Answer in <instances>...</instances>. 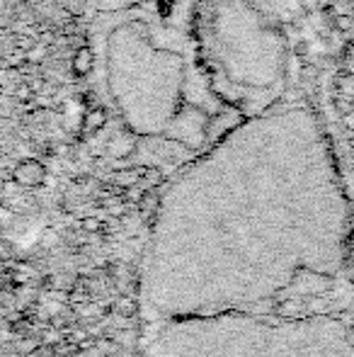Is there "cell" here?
Here are the masks:
<instances>
[{
    "instance_id": "cell-1",
    "label": "cell",
    "mask_w": 354,
    "mask_h": 357,
    "mask_svg": "<svg viewBox=\"0 0 354 357\" xmlns=\"http://www.w3.org/2000/svg\"><path fill=\"white\" fill-rule=\"evenodd\" d=\"M95 66V56L88 47H81L73 54V73L76 75H88Z\"/></svg>"
},
{
    "instance_id": "cell-2",
    "label": "cell",
    "mask_w": 354,
    "mask_h": 357,
    "mask_svg": "<svg viewBox=\"0 0 354 357\" xmlns=\"http://www.w3.org/2000/svg\"><path fill=\"white\" fill-rule=\"evenodd\" d=\"M104 124H107V112H104L102 107L90 109V112H86V117H83V129H86L88 134L99 132Z\"/></svg>"
},
{
    "instance_id": "cell-3",
    "label": "cell",
    "mask_w": 354,
    "mask_h": 357,
    "mask_svg": "<svg viewBox=\"0 0 354 357\" xmlns=\"http://www.w3.org/2000/svg\"><path fill=\"white\" fill-rule=\"evenodd\" d=\"M17 175H19V180H22V183L34 185V183H42L44 168H42L39 163H34V160H29V163H22V165H19Z\"/></svg>"
},
{
    "instance_id": "cell-4",
    "label": "cell",
    "mask_w": 354,
    "mask_h": 357,
    "mask_svg": "<svg viewBox=\"0 0 354 357\" xmlns=\"http://www.w3.org/2000/svg\"><path fill=\"white\" fill-rule=\"evenodd\" d=\"M134 146H136V139H127V142H124V137H117L109 142V153L117 155V158H124L127 153H131Z\"/></svg>"
},
{
    "instance_id": "cell-5",
    "label": "cell",
    "mask_w": 354,
    "mask_h": 357,
    "mask_svg": "<svg viewBox=\"0 0 354 357\" xmlns=\"http://www.w3.org/2000/svg\"><path fill=\"white\" fill-rule=\"evenodd\" d=\"M345 127L354 129V112H347V114H345Z\"/></svg>"
},
{
    "instance_id": "cell-6",
    "label": "cell",
    "mask_w": 354,
    "mask_h": 357,
    "mask_svg": "<svg viewBox=\"0 0 354 357\" xmlns=\"http://www.w3.org/2000/svg\"><path fill=\"white\" fill-rule=\"evenodd\" d=\"M337 22H340V29H350V20L347 17H340Z\"/></svg>"
}]
</instances>
